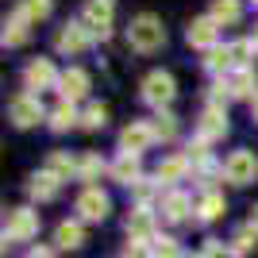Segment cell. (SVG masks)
<instances>
[{"label": "cell", "mask_w": 258, "mask_h": 258, "mask_svg": "<svg viewBox=\"0 0 258 258\" xmlns=\"http://www.w3.org/2000/svg\"><path fill=\"white\" fill-rule=\"evenodd\" d=\"M127 43L135 46V50L151 54L158 50L162 43H166V27H162V20H154V16H135L127 27Z\"/></svg>", "instance_id": "cell-1"}, {"label": "cell", "mask_w": 258, "mask_h": 258, "mask_svg": "<svg viewBox=\"0 0 258 258\" xmlns=\"http://www.w3.org/2000/svg\"><path fill=\"white\" fill-rule=\"evenodd\" d=\"M39 235V212H31V208H16V212H8V224H4V243H27V239Z\"/></svg>", "instance_id": "cell-2"}, {"label": "cell", "mask_w": 258, "mask_h": 258, "mask_svg": "<svg viewBox=\"0 0 258 258\" xmlns=\"http://www.w3.org/2000/svg\"><path fill=\"white\" fill-rule=\"evenodd\" d=\"M112 12H116V0H85V12H81V23H85L93 35L108 39V27H112Z\"/></svg>", "instance_id": "cell-3"}, {"label": "cell", "mask_w": 258, "mask_h": 258, "mask_svg": "<svg viewBox=\"0 0 258 258\" xmlns=\"http://www.w3.org/2000/svg\"><path fill=\"white\" fill-rule=\"evenodd\" d=\"M224 173L231 185H250V181H258V158L250 151H235L224 162Z\"/></svg>", "instance_id": "cell-4"}, {"label": "cell", "mask_w": 258, "mask_h": 258, "mask_svg": "<svg viewBox=\"0 0 258 258\" xmlns=\"http://www.w3.org/2000/svg\"><path fill=\"white\" fill-rule=\"evenodd\" d=\"M173 93H177V89H173V77L162 74V70H154V74L143 81V100L154 104V108H166L173 100Z\"/></svg>", "instance_id": "cell-5"}, {"label": "cell", "mask_w": 258, "mask_h": 258, "mask_svg": "<svg viewBox=\"0 0 258 258\" xmlns=\"http://www.w3.org/2000/svg\"><path fill=\"white\" fill-rule=\"evenodd\" d=\"M8 119L16 123V127H35V123L43 119V104H39L31 93H23V97H16L8 104Z\"/></svg>", "instance_id": "cell-6"}, {"label": "cell", "mask_w": 258, "mask_h": 258, "mask_svg": "<svg viewBox=\"0 0 258 258\" xmlns=\"http://www.w3.org/2000/svg\"><path fill=\"white\" fill-rule=\"evenodd\" d=\"M89 43H93V31H89L85 23H66L62 31H58V50L62 54H81Z\"/></svg>", "instance_id": "cell-7"}, {"label": "cell", "mask_w": 258, "mask_h": 258, "mask_svg": "<svg viewBox=\"0 0 258 258\" xmlns=\"http://www.w3.org/2000/svg\"><path fill=\"white\" fill-rule=\"evenodd\" d=\"M23 81H27V89H50V85H58L62 77L54 74V62H50V58H39V62L27 66Z\"/></svg>", "instance_id": "cell-8"}, {"label": "cell", "mask_w": 258, "mask_h": 258, "mask_svg": "<svg viewBox=\"0 0 258 258\" xmlns=\"http://www.w3.org/2000/svg\"><path fill=\"white\" fill-rule=\"evenodd\" d=\"M151 143H154L151 123H131V127H123V135H119V147H123V151H131V154H143Z\"/></svg>", "instance_id": "cell-9"}, {"label": "cell", "mask_w": 258, "mask_h": 258, "mask_svg": "<svg viewBox=\"0 0 258 258\" xmlns=\"http://www.w3.org/2000/svg\"><path fill=\"white\" fill-rule=\"evenodd\" d=\"M77 212L81 220H104L108 216V197L100 189H85V193L77 197Z\"/></svg>", "instance_id": "cell-10"}, {"label": "cell", "mask_w": 258, "mask_h": 258, "mask_svg": "<svg viewBox=\"0 0 258 258\" xmlns=\"http://www.w3.org/2000/svg\"><path fill=\"white\" fill-rule=\"evenodd\" d=\"M216 27L220 23L208 16V20H193L189 23V46H201V50H212L216 46Z\"/></svg>", "instance_id": "cell-11"}, {"label": "cell", "mask_w": 258, "mask_h": 258, "mask_svg": "<svg viewBox=\"0 0 258 258\" xmlns=\"http://www.w3.org/2000/svg\"><path fill=\"white\" fill-rule=\"evenodd\" d=\"M58 85H62V97L74 104V100H81L89 93V74H85V70H66Z\"/></svg>", "instance_id": "cell-12"}, {"label": "cell", "mask_w": 258, "mask_h": 258, "mask_svg": "<svg viewBox=\"0 0 258 258\" xmlns=\"http://www.w3.org/2000/svg\"><path fill=\"white\" fill-rule=\"evenodd\" d=\"M127 235H131V239H139V243L154 235V216H151V208H147V205H139L135 212L127 216Z\"/></svg>", "instance_id": "cell-13"}, {"label": "cell", "mask_w": 258, "mask_h": 258, "mask_svg": "<svg viewBox=\"0 0 258 258\" xmlns=\"http://www.w3.org/2000/svg\"><path fill=\"white\" fill-rule=\"evenodd\" d=\"M112 177H116V181H123V185H135V181H139V154L123 151V154L116 158V166H112Z\"/></svg>", "instance_id": "cell-14"}, {"label": "cell", "mask_w": 258, "mask_h": 258, "mask_svg": "<svg viewBox=\"0 0 258 258\" xmlns=\"http://www.w3.org/2000/svg\"><path fill=\"white\" fill-rule=\"evenodd\" d=\"M227 131V116H224V108H208L205 116H201V139H220Z\"/></svg>", "instance_id": "cell-15"}, {"label": "cell", "mask_w": 258, "mask_h": 258, "mask_svg": "<svg viewBox=\"0 0 258 258\" xmlns=\"http://www.w3.org/2000/svg\"><path fill=\"white\" fill-rule=\"evenodd\" d=\"M54 243L62 250H77L85 243V231H81V224H70V220H66V224H58V231H54Z\"/></svg>", "instance_id": "cell-16"}, {"label": "cell", "mask_w": 258, "mask_h": 258, "mask_svg": "<svg viewBox=\"0 0 258 258\" xmlns=\"http://www.w3.org/2000/svg\"><path fill=\"white\" fill-rule=\"evenodd\" d=\"M185 212H189V197H185V193H166V201H162V216H166L170 224H181Z\"/></svg>", "instance_id": "cell-17"}, {"label": "cell", "mask_w": 258, "mask_h": 258, "mask_svg": "<svg viewBox=\"0 0 258 258\" xmlns=\"http://www.w3.org/2000/svg\"><path fill=\"white\" fill-rule=\"evenodd\" d=\"M54 193H58V177H54L50 170H43V173L31 177V197L35 201H54Z\"/></svg>", "instance_id": "cell-18"}, {"label": "cell", "mask_w": 258, "mask_h": 258, "mask_svg": "<svg viewBox=\"0 0 258 258\" xmlns=\"http://www.w3.org/2000/svg\"><path fill=\"white\" fill-rule=\"evenodd\" d=\"M224 85H227L231 97H250V93H254V74H250V70H235Z\"/></svg>", "instance_id": "cell-19"}, {"label": "cell", "mask_w": 258, "mask_h": 258, "mask_svg": "<svg viewBox=\"0 0 258 258\" xmlns=\"http://www.w3.org/2000/svg\"><path fill=\"white\" fill-rule=\"evenodd\" d=\"M27 23H31V20H23L20 12H16V16L4 23V46H20V43H27Z\"/></svg>", "instance_id": "cell-20"}, {"label": "cell", "mask_w": 258, "mask_h": 258, "mask_svg": "<svg viewBox=\"0 0 258 258\" xmlns=\"http://www.w3.org/2000/svg\"><path fill=\"white\" fill-rule=\"evenodd\" d=\"M46 170H50L58 181H66L70 173H77V162L70 158V154H62V151H50V158H46Z\"/></svg>", "instance_id": "cell-21"}, {"label": "cell", "mask_w": 258, "mask_h": 258, "mask_svg": "<svg viewBox=\"0 0 258 258\" xmlns=\"http://www.w3.org/2000/svg\"><path fill=\"white\" fill-rule=\"evenodd\" d=\"M243 16V4L239 0H212V20L216 23H235Z\"/></svg>", "instance_id": "cell-22"}, {"label": "cell", "mask_w": 258, "mask_h": 258, "mask_svg": "<svg viewBox=\"0 0 258 258\" xmlns=\"http://www.w3.org/2000/svg\"><path fill=\"white\" fill-rule=\"evenodd\" d=\"M220 216H224V197L220 193H208L205 201H201V205H197V220H220Z\"/></svg>", "instance_id": "cell-23"}, {"label": "cell", "mask_w": 258, "mask_h": 258, "mask_svg": "<svg viewBox=\"0 0 258 258\" xmlns=\"http://www.w3.org/2000/svg\"><path fill=\"white\" fill-rule=\"evenodd\" d=\"M23 16V20H31V23H39V20H46L50 16V0H20V8H16Z\"/></svg>", "instance_id": "cell-24"}, {"label": "cell", "mask_w": 258, "mask_h": 258, "mask_svg": "<svg viewBox=\"0 0 258 258\" xmlns=\"http://www.w3.org/2000/svg\"><path fill=\"white\" fill-rule=\"evenodd\" d=\"M185 170H189V158H185V154H177V158H166V162L158 166V181H177Z\"/></svg>", "instance_id": "cell-25"}, {"label": "cell", "mask_w": 258, "mask_h": 258, "mask_svg": "<svg viewBox=\"0 0 258 258\" xmlns=\"http://www.w3.org/2000/svg\"><path fill=\"white\" fill-rule=\"evenodd\" d=\"M74 123H77V112H74V104H70V100H66V104H58V108L50 112V127H54V131H70Z\"/></svg>", "instance_id": "cell-26"}, {"label": "cell", "mask_w": 258, "mask_h": 258, "mask_svg": "<svg viewBox=\"0 0 258 258\" xmlns=\"http://www.w3.org/2000/svg\"><path fill=\"white\" fill-rule=\"evenodd\" d=\"M227 50H231V66H235V70H250V54H254V43H250V39H239V43H231Z\"/></svg>", "instance_id": "cell-27"}, {"label": "cell", "mask_w": 258, "mask_h": 258, "mask_svg": "<svg viewBox=\"0 0 258 258\" xmlns=\"http://www.w3.org/2000/svg\"><path fill=\"white\" fill-rule=\"evenodd\" d=\"M151 254L154 258H181V247H177V239L162 235V239H151Z\"/></svg>", "instance_id": "cell-28"}, {"label": "cell", "mask_w": 258, "mask_h": 258, "mask_svg": "<svg viewBox=\"0 0 258 258\" xmlns=\"http://www.w3.org/2000/svg\"><path fill=\"white\" fill-rule=\"evenodd\" d=\"M151 131H154V139H173V135H177V119H173L170 112H162L151 123Z\"/></svg>", "instance_id": "cell-29"}, {"label": "cell", "mask_w": 258, "mask_h": 258, "mask_svg": "<svg viewBox=\"0 0 258 258\" xmlns=\"http://www.w3.org/2000/svg\"><path fill=\"white\" fill-rule=\"evenodd\" d=\"M250 247H258V231L247 224V227H243V231H239L235 239H231V250H235V254H247Z\"/></svg>", "instance_id": "cell-30"}, {"label": "cell", "mask_w": 258, "mask_h": 258, "mask_svg": "<svg viewBox=\"0 0 258 258\" xmlns=\"http://www.w3.org/2000/svg\"><path fill=\"white\" fill-rule=\"evenodd\" d=\"M81 123H85L89 131L104 127V123H108V108H104V104H89V108H85V116H81Z\"/></svg>", "instance_id": "cell-31"}, {"label": "cell", "mask_w": 258, "mask_h": 258, "mask_svg": "<svg viewBox=\"0 0 258 258\" xmlns=\"http://www.w3.org/2000/svg\"><path fill=\"white\" fill-rule=\"evenodd\" d=\"M77 173H81L85 181H93V177H100V173H104V162H100L97 154H85V158L77 162Z\"/></svg>", "instance_id": "cell-32"}, {"label": "cell", "mask_w": 258, "mask_h": 258, "mask_svg": "<svg viewBox=\"0 0 258 258\" xmlns=\"http://www.w3.org/2000/svg\"><path fill=\"white\" fill-rule=\"evenodd\" d=\"M205 66L212 70V74L227 70V66H231V50H224V46H212V50H208V58H205Z\"/></svg>", "instance_id": "cell-33"}, {"label": "cell", "mask_w": 258, "mask_h": 258, "mask_svg": "<svg viewBox=\"0 0 258 258\" xmlns=\"http://www.w3.org/2000/svg\"><path fill=\"white\" fill-rule=\"evenodd\" d=\"M201 258H239V254H235L231 247H224V243H216V239H212V243L205 247V254H201Z\"/></svg>", "instance_id": "cell-34"}, {"label": "cell", "mask_w": 258, "mask_h": 258, "mask_svg": "<svg viewBox=\"0 0 258 258\" xmlns=\"http://www.w3.org/2000/svg\"><path fill=\"white\" fill-rule=\"evenodd\" d=\"M127 258H154V254H151V247H147V243L131 239V243H127Z\"/></svg>", "instance_id": "cell-35"}, {"label": "cell", "mask_w": 258, "mask_h": 258, "mask_svg": "<svg viewBox=\"0 0 258 258\" xmlns=\"http://www.w3.org/2000/svg\"><path fill=\"white\" fill-rule=\"evenodd\" d=\"M27 258H58V254H54L50 247H35V250H31V254H27Z\"/></svg>", "instance_id": "cell-36"}, {"label": "cell", "mask_w": 258, "mask_h": 258, "mask_svg": "<svg viewBox=\"0 0 258 258\" xmlns=\"http://www.w3.org/2000/svg\"><path fill=\"white\" fill-rule=\"evenodd\" d=\"M250 227H254V231H258V208H254V212H250Z\"/></svg>", "instance_id": "cell-37"}, {"label": "cell", "mask_w": 258, "mask_h": 258, "mask_svg": "<svg viewBox=\"0 0 258 258\" xmlns=\"http://www.w3.org/2000/svg\"><path fill=\"white\" fill-rule=\"evenodd\" d=\"M250 112H254V119H258V93H254V100H250Z\"/></svg>", "instance_id": "cell-38"}, {"label": "cell", "mask_w": 258, "mask_h": 258, "mask_svg": "<svg viewBox=\"0 0 258 258\" xmlns=\"http://www.w3.org/2000/svg\"><path fill=\"white\" fill-rule=\"evenodd\" d=\"M250 43H254V50H258V27H254V35H250Z\"/></svg>", "instance_id": "cell-39"}, {"label": "cell", "mask_w": 258, "mask_h": 258, "mask_svg": "<svg viewBox=\"0 0 258 258\" xmlns=\"http://www.w3.org/2000/svg\"><path fill=\"white\" fill-rule=\"evenodd\" d=\"M254 4H258V0H254Z\"/></svg>", "instance_id": "cell-40"}]
</instances>
